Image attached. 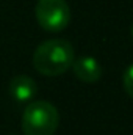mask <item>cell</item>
<instances>
[{"label":"cell","mask_w":133,"mask_h":135,"mask_svg":"<svg viewBox=\"0 0 133 135\" xmlns=\"http://www.w3.org/2000/svg\"><path fill=\"white\" fill-rule=\"evenodd\" d=\"M75 60L74 46L61 38L41 42L33 54L34 69L45 77H57L70 69Z\"/></svg>","instance_id":"cell-1"},{"label":"cell","mask_w":133,"mask_h":135,"mask_svg":"<svg viewBox=\"0 0 133 135\" xmlns=\"http://www.w3.org/2000/svg\"><path fill=\"white\" fill-rule=\"evenodd\" d=\"M60 124V113L47 101H32L22 115L24 135H53Z\"/></svg>","instance_id":"cell-2"},{"label":"cell","mask_w":133,"mask_h":135,"mask_svg":"<svg viewBox=\"0 0 133 135\" xmlns=\"http://www.w3.org/2000/svg\"><path fill=\"white\" fill-rule=\"evenodd\" d=\"M34 16L45 32H63L70 22V8L66 0H38Z\"/></svg>","instance_id":"cell-3"},{"label":"cell","mask_w":133,"mask_h":135,"mask_svg":"<svg viewBox=\"0 0 133 135\" xmlns=\"http://www.w3.org/2000/svg\"><path fill=\"white\" fill-rule=\"evenodd\" d=\"M70 68L74 71V75L85 83H94L102 77V66L94 57H78L74 60Z\"/></svg>","instance_id":"cell-4"},{"label":"cell","mask_w":133,"mask_h":135,"mask_svg":"<svg viewBox=\"0 0 133 135\" xmlns=\"http://www.w3.org/2000/svg\"><path fill=\"white\" fill-rule=\"evenodd\" d=\"M38 93V85L30 75L19 74L9 82V94L16 102H32Z\"/></svg>","instance_id":"cell-5"},{"label":"cell","mask_w":133,"mask_h":135,"mask_svg":"<svg viewBox=\"0 0 133 135\" xmlns=\"http://www.w3.org/2000/svg\"><path fill=\"white\" fill-rule=\"evenodd\" d=\"M122 85H124L125 93L133 99V63L124 71V75H122Z\"/></svg>","instance_id":"cell-6"},{"label":"cell","mask_w":133,"mask_h":135,"mask_svg":"<svg viewBox=\"0 0 133 135\" xmlns=\"http://www.w3.org/2000/svg\"><path fill=\"white\" fill-rule=\"evenodd\" d=\"M132 38H133V24H132Z\"/></svg>","instance_id":"cell-7"}]
</instances>
